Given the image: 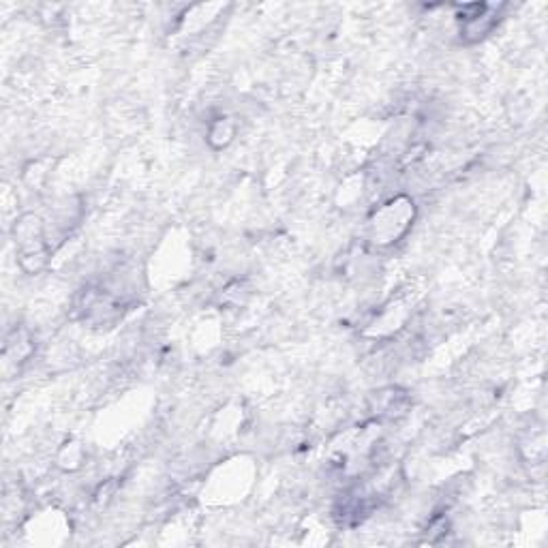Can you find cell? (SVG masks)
<instances>
[{
	"label": "cell",
	"instance_id": "6da1fadb",
	"mask_svg": "<svg viewBox=\"0 0 548 548\" xmlns=\"http://www.w3.org/2000/svg\"><path fill=\"white\" fill-rule=\"evenodd\" d=\"M15 247L20 249V262L26 268L28 260L37 262L39 268L45 266V242H43V225L37 217L26 215L15 225Z\"/></svg>",
	"mask_w": 548,
	"mask_h": 548
}]
</instances>
